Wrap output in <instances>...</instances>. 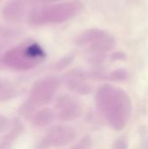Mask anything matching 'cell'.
I'll return each mask as SVG.
<instances>
[{"instance_id": "277c9868", "label": "cell", "mask_w": 148, "mask_h": 149, "mask_svg": "<svg viewBox=\"0 0 148 149\" xmlns=\"http://www.w3.org/2000/svg\"><path fill=\"white\" fill-rule=\"evenodd\" d=\"M49 134V141L51 140V143L55 146H59V145H65L69 143V141H72L74 138V133L70 127H54Z\"/></svg>"}, {"instance_id": "6da1fadb", "label": "cell", "mask_w": 148, "mask_h": 149, "mask_svg": "<svg viewBox=\"0 0 148 149\" xmlns=\"http://www.w3.org/2000/svg\"><path fill=\"white\" fill-rule=\"evenodd\" d=\"M77 1L59 4L41 6L32 9L29 13V22L33 25H44L65 22L77 14L80 9Z\"/></svg>"}, {"instance_id": "52a82bcc", "label": "cell", "mask_w": 148, "mask_h": 149, "mask_svg": "<svg viewBox=\"0 0 148 149\" xmlns=\"http://www.w3.org/2000/svg\"><path fill=\"white\" fill-rule=\"evenodd\" d=\"M116 45L115 38L109 33L102 38L92 43L91 51L95 52H105L112 50Z\"/></svg>"}, {"instance_id": "30bf717a", "label": "cell", "mask_w": 148, "mask_h": 149, "mask_svg": "<svg viewBox=\"0 0 148 149\" xmlns=\"http://www.w3.org/2000/svg\"><path fill=\"white\" fill-rule=\"evenodd\" d=\"M7 35H9L8 31L0 27V37H3V36H7Z\"/></svg>"}, {"instance_id": "8992f818", "label": "cell", "mask_w": 148, "mask_h": 149, "mask_svg": "<svg viewBox=\"0 0 148 149\" xmlns=\"http://www.w3.org/2000/svg\"><path fill=\"white\" fill-rule=\"evenodd\" d=\"M108 32L100 30V29H90L87 30L85 31H84L83 33H81L76 40V43L78 45H85V44H89V43H93L100 38H102L103 37H105L106 35H107Z\"/></svg>"}, {"instance_id": "5b68a950", "label": "cell", "mask_w": 148, "mask_h": 149, "mask_svg": "<svg viewBox=\"0 0 148 149\" xmlns=\"http://www.w3.org/2000/svg\"><path fill=\"white\" fill-rule=\"evenodd\" d=\"M24 13V3L19 0H13L6 3L3 8V17L10 21L19 19Z\"/></svg>"}, {"instance_id": "7c38bea8", "label": "cell", "mask_w": 148, "mask_h": 149, "mask_svg": "<svg viewBox=\"0 0 148 149\" xmlns=\"http://www.w3.org/2000/svg\"><path fill=\"white\" fill-rule=\"evenodd\" d=\"M0 61H1V54H0Z\"/></svg>"}, {"instance_id": "9c48e42d", "label": "cell", "mask_w": 148, "mask_h": 149, "mask_svg": "<svg viewBox=\"0 0 148 149\" xmlns=\"http://www.w3.org/2000/svg\"><path fill=\"white\" fill-rule=\"evenodd\" d=\"M73 59V57L72 56H68V57H65V58H63L57 65V67L58 68V70H61L65 67H66L70 63H72Z\"/></svg>"}, {"instance_id": "8fae6325", "label": "cell", "mask_w": 148, "mask_h": 149, "mask_svg": "<svg viewBox=\"0 0 148 149\" xmlns=\"http://www.w3.org/2000/svg\"><path fill=\"white\" fill-rule=\"evenodd\" d=\"M34 2H54L56 0H33Z\"/></svg>"}, {"instance_id": "7a4b0ae2", "label": "cell", "mask_w": 148, "mask_h": 149, "mask_svg": "<svg viewBox=\"0 0 148 149\" xmlns=\"http://www.w3.org/2000/svg\"><path fill=\"white\" fill-rule=\"evenodd\" d=\"M3 60L8 66L16 70H28L40 63V59L33 52L30 42L14 47L3 55Z\"/></svg>"}, {"instance_id": "ba28073f", "label": "cell", "mask_w": 148, "mask_h": 149, "mask_svg": "<svg viewBox=\"0 0 148 149\" xmlns=\"http://www.w3.org/2000/svg\"><path fill=\"white\" fill-rule=\"evenodd\" d=\"M51 119H52V113H51V111L44 110L39 112L38 115L35 116L34 123L38 126H44L49 122H51Z\"/></svg>"}, {"instance_id": "3957f363", "label": "cell", "mask_w": 148, "mask_h": 149, "mask_svg": "<svg viewBox=\"0 0 148 149\" xmlns=\"http://www.w3.org/2000/svg\"><path fill=\"white\" fill-rule=\"evenodd\" d=\"M57 86L58 81L53 78L38 81L33 87L32 96L35 98V100H38V101L46 100L51 99Z\"/></svg>"}]
</instances>
